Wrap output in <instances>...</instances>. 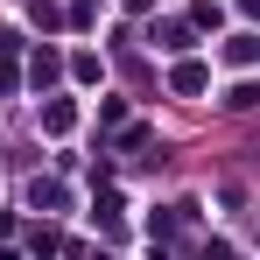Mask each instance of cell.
Instances as JSON below:
<instances>
[{"label": "cell", "instance_id": "cell-1", "mask_svg": "<svg viewBox=\"0 0 260 260\" xmlns=\"http://www.w3.org/2000/svg\"><path fill=\"white\" fill-rule=\"evenodd\" d=\"M176 91H204V63H176Z\"/></svg>", "mask_w": 260, "mask_h": 260}]
</instances>
